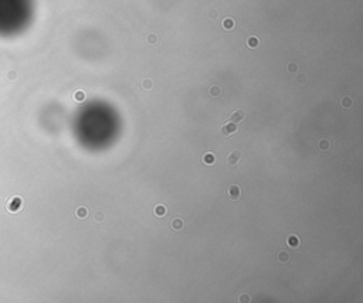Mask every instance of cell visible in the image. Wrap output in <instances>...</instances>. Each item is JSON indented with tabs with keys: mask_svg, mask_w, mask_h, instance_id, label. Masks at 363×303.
<instances>
[{
	"mask_svg": "<svg viewBox=\"0 0 363 303\" xmlns=\"http://www.w3.org/2000/svg\"><path fill=\"white\" fill-rule=\"evenodd\" d=\"M31 0H0V36H13L30 21Z\"/></svg>",
	"mask_w": 363,
	"mask_h": 303,
	"instance_id": "obj_1",
	"label": "cell"
},
{
	"mask_svg": "<svg viewBox=\"0 0 363 303\" xmlns=\"http://www.w3.org/2000/svg\"><path fill=\"white\" fill-rule=\"evenodd\" d=\"M241 162H243V153L240 150L230 152V153L227 154V157H226V164H227V167L230 169V170H236V169L241 164Z\"/></svg>",
	"mask_w": 363,
	"mask_h": 303,
	"instance_id": "obj_2",
	"label": "cell"
},
{
	"mask_svg": "<svg viewBox=\"0 0 363 303\" xmlns=\"http://www.w3.org/2000/svg\"><path fill=\"white\" fill-rule=\"evenodd\" d=\"M226 193H227V197L231 201H238L241 197V187L237 186V184H231V186H228Z\"/></svg>",
	"mask_w": 363,
	"mask_h": 303,
	"instance_id": "obj_3",
	"label": "cell"
},
{
	"mask_svg": "<svg viewBox=\"0 0 363 303\" xmlns=\"http://www.w3.org/2000/svg\"><path fill=\"white\" fill-rule=\"evenodd\" d=\"M238 131V125L237 123H233V122H227L221 126V133L224 136H231L234 133H237Z\"/></svg>",
	"mask_w": 363,
	"mask_h": 303,
	"instance_id": "obj_4",
	"label": "cell"
},
{
	"mask_svg": "<svg viewBox=\"0 0 363 303\" xmlns=\"http://www.w3.org/2000/svg\"><path fill=\"white\" fill-rule=\"evenodd\" d=\"M246 119V112L243 111V109H237V111H234L231 115H230V122H233V123H241L243 121Z\"/></svg>",
	"mask_w": 363,
	"mask_h": 303,
	"instance_id": "obj_5",
	"label": "cell"
},
{
	"mask_svg": "<svg viewBox=\"0 0 363 303\" xmlns=\"http://www.w3.org/2000/svg\"><path fill=\"white\" fill-rule=\"evenodd\" d=\"M183 228H185V221H183V218L176 217V218H173L172 221H170V229L179 232V231H182Z\"/></svg>",
	"mask_w": 363,
	"mask_h": 303,
	"instance_id": "obj_6",
	"label": "cell"
},
{
	"mask_svg": "<svg viewBox=\"0 0 363 303\" xmlns=\"http://www.w3.org/2000/svg\"><path fill=\"white\" fill-rule=\"evenodd\" d=\"M287 244H288V247H291V248H298L301 242H299V238L297 237V235L291 234V235H288V238H287Z\"/></svg>",
	"mask_w": 363,
	"mask_h": 303,
	"instance_id": "obj_7",
	"label": "cell"
},
{
	"mask_svg": "<svg viewBox=\"0 0 363 303\" xmlns=\"http://www.w3.org/2000/svg\"><path fill=\"white\" fill-rule=\"evenodd\" d=\"M201 160H203V163H204V164H209V166H211V164H214V162H216V157H214L213 153L207 152V153L203 154Z\"/></svg>",
	"mask_w": 363,
	"mask_h": 303,
	"instance_id": "obj_8",
	"label": "cell"
},
{
	"mask_svg": "<svg viewBox=\"0 0 363 303\" xmlns=\"http://www.w3.org/2000/svg\"><path fill=\"white\" fill-rule=\"evenodd\" d=\"M318 149L322 150V152H328L331 149V142L328 139H321L318 142Z\"/></svg>",
	"mask_w": 363,
	"mask_h": 303,
	"instance_id": "obj_9",
	"label": "cell"
},
{
	"mask_svg": "<svg viewBox=\"0 0 363 303\" xmlns=\"http://www.w3.org/2000/svg\"><path fill=\"white\" fill-rule=\"evenodd\" d=\"M352 105H353V99L350 98V96H343V98L340 99V106L345 108V109L352 108Z\"/></svg>",
	"mask_w": 363,
	"mask_h": 303,
	"instance_id": "obj_10",
	"label": "cell"
},
{
	"mask_svg": "<svg viewBox=\"0 0 363 303\" xmlns=\"http://www.w3.org/2000/svg\"><path fill=\"white\" fill-rule=\"evenodd\" d=\"M153 213H155L156 217H163V215L166 214V207H165L163 204H158L156 207H155Z\"/></svg>",
	"mask_w": 363,
	"mask_h": 303,
	"instance_id": "obj_11",
	"label": "cell"
},
{
	"mask_svg": "<svg viewBox=\"0 0 363 303\" xmlns=\"http://www.w3.org/2000/svg\"><path fill=\"white\" fill-rule=\"evenodd\" d=\"M92 217H94V219H95L97 223H102V221H104V218H105V214H104V211H101V210H97V211H94Z\"/></svg>",
	"mask_w": 363,
	"mask_h": 303,
	"instance_id": "obj_12",
	"label": "cell"
},
{
	"mask_svg": "<svg viewBox=\"0 0 363 303\" xmlns=\"http://www.w3.org/2000/svg\"><path fill=\"white\" fill-rule=\"evenodd\" d=\"M210 95L214 96V98L220 96V95H221V88H220L219 85H213V87L210 88Z\"/></svg>",
	"mask_w": 363,
	"mask_h": 303,
	"instance_id": "obj_13",
	"label": "cell"
},
{
	"mask_svg": "<svg viewBox=\"0 0 363 303\" xmlns=\"http://www.w3.org/2000/svg\"><path fill=\"white\" fill-rule=\"evenodd\" d=\"M20 204H21V200H20V198H13V203H10L9 204V210H11V211L19 210Z\"/></svg>",
	"mask_w": 363,
	"mask_h": 303,
	"instance_id": "obj_14",
	"label": "cell"
},
{
	"mask_svg": "<svg viewBox=\"0 0 363 303\" xmlns=\"http://www.w3.org/2000/svg\"><path fill=\"white\" fill-rule=\"evenodd\" d=\"M278 261L282 262V264H287L289 261V254L287 251H281L278 254Z\"/></svg>",
	"mask_w": 363,
	"mask_h": 303,
	"instance_id": "obj_15",
	"label": "cell"
},
{
	"mask_svg": "<svg viewBox=\"0 0 363 303\" xmlns=\"http://www.w3.org/2000/svg\"><path fill=\"white\" fill-rule=\"evenodd\" d=\"M75 214H77V217H78V218H85V217H87V214H88V210H87L85 207H78V208H77V211H75Z\"/></svg>",
	"mask_w": 363,
	"mask_h": 303,
	"instance_id": "obj_16",
	"label": "cell"
},
{
	"mask_svg": "<svg viewBox=\"0 0 363 303\" xmlns=\"http://www.w3.org/2000/svg\"><path fill=\"white\" fill-rule=\"evenodd\" d=\"M74 98H75V101H77V102H81V101H84V99H85V93L82 92V91H77V92H75V95H74Z\"/></svg>",
	"mask_w": 363,
	"mask_h": 303,
	"instance_id": "obj_17",
	"label": "cell"
},
{
	"mask_svg": "<svg viewBox=\"0 0 363 303\" xmlns=\"http://www.w3.org/2000/svg\"><path fill=\"white\" fill-rule=\"evenodd\" d=\"M142 87H143V89H152V87H153V84H152V81H149V79H146V81H143V84H142Z\"/></svg>",
	"mask_w": 363,
	"mask_h": 303,
	"instance_id": "obj_18",
	"label": "cell"
},
{
	"mask_svg": "<svg viewBox=\"0 0 363 303\" xmlns=\"http://www.w3.org/2000/svg\"><path fill=\"white\" fill-rule=\"evenodd\" d=\"M238 302H250V296L248 295H241L238 298Z\"/></svg>",
	"mask_w": 363,
	"mask_h": 303,
	"instance_id": "obj_19",
	"label": "cell"
},
{
	"mask_svg": "<svg viewBox=\"0 0 363 303\" xmlns=\"http://www.w3.org/2000/svg\"><path fill=\"white\" fill-rule=\"evenodd\" d=\"M224 27H226V28H231V27H233V21H231V20H226V21H224Z\"/></svg>",
	"mask_w": 363,
	"mask_h": 303,
	"instance_id": "obj_20",
	"label": "cell"
},
{
	"mask_svg": "<svg viewBox=\"0 0 363 303\" xmlns=\"http://www.w3.org/2000/svg\"><path fill=\"white\" fill-rule=\"evenodd\" d=\"M250 44H251V46H255V44H257V40H251V41L248 40V46H250Z\"/></svg>",
	"mask_w": 363,
	"mask_h": 303,
	"instance_id": "obj_21",
	"label": "cell"
},
{
	"mask_svg": "<svg viewBox=\"0 0 363 303\" xmlns=\"http://www.w3.org/2000/svg\"><path fill=\"white\" fill-rule=\"evenodd\" d=\"M294 70H297V65H289V71L294 72Z\"/></svg>",
	"mask_w": 363,
	"mask_h": 303,
	"instance_id": "obj_22",
	"label": "cell"
}]
</instances>
